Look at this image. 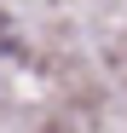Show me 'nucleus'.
Returning a JSON list of instances; mask_svg holds the SVG:
<instances>
[{"label":"nucleus","instance_id":"1","mask_svg":"<svg viewBox=\"0 0 127 133\" xmlns=\"http://www.w3.org/2000/svg\"><path fill=\"white\" fill-rule=\"evenodd\" d=\"M12 46H17V29L6 23V17H0V52H12Z\"/></svg>","mask_w":127,"mask_h":133}]
</instances>
